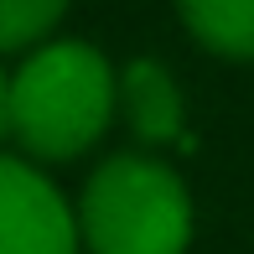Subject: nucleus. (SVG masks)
I'll return each mask as SVG.
<instances>
[{"label": "nucleus", "mask_w": 254, "mask_h": 254, "mask_svg": "<svg viewBox=\"0 0 254 254\" xmlns=\"http://www.w3.org/2000/svg\"><path fill=\"white\" fill-rule=\"evenodd\" d=\"M10 130V78L0 73V135Z\"/></svg>", "instance_id": "7"}, {"label": "nucleus", "mask_w": 254, "mask_h": 254, "mask_svg": "<svg viewBox=\"0 0 254 254\" xmlns=\"http://www.w3.org/2000/svg\"><path fill=\"white\" fill-rule=\"evenodd\" d=\"M0 254H78V218L26 161L0 156Z\"/></svg>", "instance_id": "3"}, {"label": "nucleus", "mask_w": 254, "mask_h": 254, "mask_svg": "<svg viewBox=\"0 0 254 254\" xmlns=\"http://www.w3.org/2000/svg\"><path fill=\"white\" fill-rule=\"evenodd\" d=\"M120 104V73L88 42H47L10 78V130L42 161H67L99 140Z\"/></svg>", "instance_id": "1"}, {"label": "nucleus", "mask_w": 254, "mask_h": 254, "mask_svg": "<svg viewBox=\"0 0 254 254\" xmlns=\"http://www.w3.org/2000/svg\"><path fill=\"white\" fill-rule=\"evenodd\" d=\"M67 0H0V52H16L26 42L47 37L63 21Z\"/></svg>", "instance_id": "6"}, {"label": "nucleus", "mask_w": 254, "mask_h": 254, "mask_svg": "<svg viewBox=\"0 0 254 254\" xmlns=\"http://www.w3.org/2000/svg\"><path fill=\"white\" fill-rule=\"evenodd\" d=\"M187 31L223 57H254V0H177Z\"/></svg>", "instance_id": "5"}, {"label": "nucleus", "mask_w": 254, "mask_h": 254, "mask_svg": "<svg viewBox=\"0 0 254 254\" xmlns=\"http://www.w3.org/2000/svg\"><path fill=\"white\" fill-rule=\"evenodd\" d=\"M78 234L94 254H182L192 239V197L171 166L114 156L88 177Z\"/></svg>", "instance_id": "2"}, {"label": "nucleus", "mask_w": 254, "mask_h": 254, "mask_svg": "<svg viewBox=\"0 0 254 254\" xmlns=\"http://www.w3.org/2000/svg\"><path fill=\"white\" fill-rule=\"evenodd\" d=\"M120 104L130 114V130L151 145H166V140H182V94L171 83V73L156 63V57H135L130 67L120 73Z\"/></svg>", "instance_id": "4"}]
</instances>
